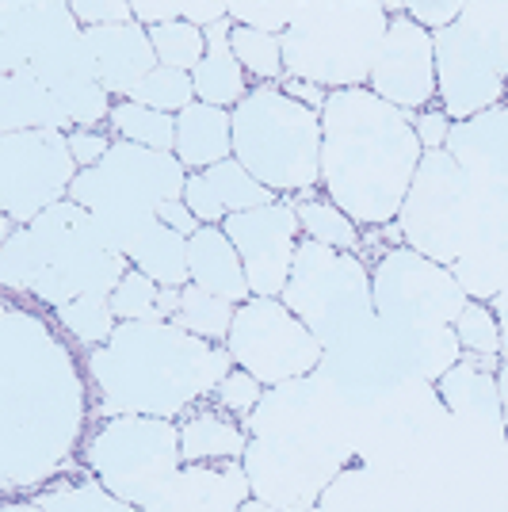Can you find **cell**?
I'll return each instance as SVG.
<instances>
[{"mask_svg": "<svg viewBox=\"0 0 508 512\" xmlns=\"http://www.w3.org/2000/svg\"><path fill=\"white\" fill-rule=\"evenodd\" d=\"M264 390L268 386L256 383L249 371H241V367H233L230 375L222 379V386L214 390V402L233 413L237 421H245V417H253V409L260 406V398H264Z\"/></svg>", "mask_w": 508, "mask_h": 512, "instance_id": "cell-38", "label": "cell"}, {"mask_svg": "<svg viewBox=\"0 0 508 512\" xmlns=\"http://www.w3.org/2000/svg\"><path fill=\"white\" fill-rule=\"evenodd\" d=\"M451 127H455V123L444 115V107H428V111H421V115H413V130H417V138H421L424 153L444 150Z\"/></svg>", "mask_w": 508, "mask_h": 512, "instance_id": "cell-44", "label": "cell"}, {"mask_svg": "<svg viewBox=\"0 0 508 512\" xmlns=\"http://www.w3.org/2000/svg\"><path fill=\"white\" fill-rule=\"evenodd\" d=\"M20 130H77L54 92L31 73H0V134Z\"/></svg>", "mask_w": 508, "mask_h": 512, "instance_id": "cell-25", "label": "cell"}, {"mask_svg": "<svg viewBox=\"0 0 508 512\" xmlns=\"http://www.w3.org/2000/svg\"><path fill=\"white\" fill-rule=\"evenodd\" d=\"M73 16L81 27H119V23H134V4L127 0H77Z\"/></svg>", "mask_w": 508, "mask_h": 512, "instance_id": "cell-41", "label": "cell"}, {"mask_svg": "<svg viewBox=\"0 0 508 512\" xmlns=\"http://www.w3.org/2000/svg\"><path fill=\"white\" fill-rule=\"evenodd\" d=\"M222 230L245 264L253 299H283L291 268H295L298 230H302L295 199H276L256 211L230 214L222 222Z\"/></svg>", "mask_w": 508, "mask_h": 512, "instance_id": "cell-16", "label": "cell"}, {"mask_svg": "<svg viewBox=\"0 0 508 512\" xmlns=\"http://www.w3.org/2000/svg\"><path fill=\"white\" fill-rule=\"evenodd\" d=\"M176 157L188 172H203L233 157V111L195 104L176 115Z\"/></svg>", "mask_w": 508, "mask_h": 512, "instance_id": "cell-23", "label": "cell"}, {"mask_svg": "<svg viewBox=\"0 0 508 512\" xmlns=\"http://www.w3.org/2000/svg\"><path fill=\"white\" fill-rule=\"evenodd\" d=\"M130 268V256L119 253L104 226L73 199L50 207L0 245V283L8 299L27 295L50 310L85 295L111 299Z\"/></svg>", "mask_w": 508, "mask_h": 512, "instance_id": "cell-4", "label": "cell"}, {"mask_svg": "<svg viewBox=\"0 0 508 512\" xmlns=\"http://www.w3.org/2000/svg\"><path fill=\"white\" fill-rule=\"evenodd\" d=\"M298 4H230V20L241 23V27H253V31H264V35H279L291 27Z\"/></svg>", "mask_w": 508, "mask_h": 512, "instance_id": "cell-39", "label": "cell"}, {"mask_svg": "<svg viewBox=\"0 0 508 512\" xmlns=\"http://www.w3.org/2000/svg\"><path fill=\"white\" fill-rule=\"evenodd\" d=\"M115 142H107L100 130H69V150H73V161H77V169H96L100 161H104L107 153H111Z\"/></svg>", "mask_w": 508, "mask_h": 512, "instance_id": "cell-42", "label": "cell"}, {"mask_svg": "<svg viewBox=\"0 0 508 512\" xmlns=\"http://www.w3.org/2000/svg\"><path fill=\"white\" fill-rule=\"evenodd\" d=\"M188 264L195 287H203V291H211V295L233 302V306H245L253 299L245 264H241V256H237L222 226H199L188 237Z\"/></svg>", "mask_w": 508, "mask_h": 512, "instance_id": "cell-22", "label": "cell"}, {"mask_svg": "<svg viewBox=\"0 0 508 512\" xmlns=\"http://www.w3.org/2000/svg\"><path fill=\"white\" fill-rule=\"evenodd\" d=\"M134 20L142 27H165V23L184 20V8L180 4H134Z\"/></svg>", "mask_w": 508, "mask_h": 512, "instance_id": "cell-46", "label": "cell"}, {"mask_svg": "<svg viewBox=\"0 0 508 512\" xmlns=\"http://www.w3.org/2000/svg\"><path fill=\"white\" fill-rule=\"evenodd\" d=\"M455 337L466 356H501V321L489 302H466V310L455 321Z\"/></svg>", "mask_w": 508, "mask_h": 512, "instance_id": "cell-36", "label": "cell"}, {"mask_svg": "<svg viewBox=\"0 0 508 512\" xmlns=\"http://www.w3.org/2000/svg\"><path fill=\"white\" fill-rule=\"evenodd\" d=\"M283 302L295 318L306 321V329L329 352L340 341H348L363 321L375 318L371 268L356 253H337L302 237Z\"/></svg>", "mask_w": 508, "mask_h": 512, "instance_id": "cell-11", "label": "cell"}, {"mask_svg": "<svg viewBox=\"0 0 508 512\" xmlns=\"http://www.w3.org/2000/svg\"><path fill=\"white\" fill-rule=\"evenodd\" d=\"M321 134L325 195L356 226L379 230L398 222L424 157L413 115L371 88H340L321 107Z\"/></svg>", "mask_w": 508, "mask_h": 512, "instance_id": "cell-2", "label": "cell"}, {"mask_svg": "<svg viewBox=\"0 0 508 512\" xmlns=\"http://www.w3.org/2000/svg\"><path fill=\"white\" fill-rule=\"evenodd\" d=\"M390 12V31L379 50V62L371 69L367 88L386 100V104L402 107V111H428L432 100L440 96L436 85V35L424 31L421 23L405 16V4H386Z\"/></svg>", "mask_w": 508, "mask_h": 512, "instance_id": "cell-17", "label": "cell"}, {"mask_svg": "<svg viewBox=\"0 0 508 512\" xmlns=\"http://www.w3.org/2000/svg\"><path fill=\"white\" fill-rule=\"evenodd\" d=\"M444 150L474 184H508V107L497 104L455 123Z\"/></svg>", "mask_w": 508, "mask_h": 512, "instance_id": "cell-21", "label": "cell"}, {"mask_svg": "<svg viewBox=\"0 0 508 512\" xmlns=\"http://www.w3.org/2000/svg\"><path fill=\"white\" fill-rule=\"evenodd\" d=\"M226 348L233 363L268 390L314 375L325 360L321 341L306 329V321L287 310L283 299H249L237 306Z\"/></svg>", "mask_w": 508, "mask_h": 512, "instance_id": "cell-13", "label": "cell"}, {"mask_svg": "<svg viewBox=\"0 0 508 512\" xmlns=\"http://www.w3.org/2000/svg\"><path fill=\"white\" fill-rule=\"evenodd\" d=\"M191 172L180 165L176 153H157L134 142L111 146L96 169H81L69 199L81 203L111 237L123 256L138 245V237L157 222L165 203H176L188 192Z\"/></svg>", "mask_w": 508, "mask_h": 512, "instance_id": "cell-7", "label": "cell"}, {"mask_svg": "<svg viewBox=\"0 0 508 512\" xmlns=\"http://www.w3.org/2000/svg\"><path fill=\"white\" fill-rule=\"evenodd\" d=\"M489 222V188L474 184L447 150L421 157L417 180L405 195L398 230L409 249L451 268L482 245Z\"/></svg>", "mask_w": 508, "mask_h": 512, "instance_id": "cell-9", "label": "cell"}, {"mask_svg": "<svg viewBox=\"0 0 508 512\" xmlns=\"http://www.w3.org/2000/svg\"><path fill=\"white\" fill-rule=\"evenodd\" d=\"M58 314V321L65 325V333L73 337V341L81 344V348H104L111 337H115V310H111V299H104V295H85V299L69 302V306H62V310H54Z\"/></svg>", "mask_w": 508, "mask_h": 512, "instance_id": "cell-32", "label": "cell"}, {"mask_svg": "<svg viewBox=\"0 0 508 512\" xmlns=\"http://www.w3.org/2000/svg\"><path fill=\"white\" fill-rule=\"evenodd\" d=\"M130 100L142 107H153V111H165V115H180V111H188L195 104V81L184 69L157 65L146 81L134 88Z\"/></svg>", "mask_w": 508, "mask_h": 512, "instance_id": "cell-35", "label": "cell"}, {"mask_svg": "<svg viewBox=\"0 0 508 512\" xmlns=\"http://www.w3.org/2000/svg\"><path fill=\"white\" fill-rule=\"evenodd\" d=\"M81 367L54 325L4 299L0 306V486L35 493L62 474L85 432Z\"/></svg>", "mask_w": 508, "mask_h": 512, "instance_id": "cell-1", "label": "cell"}, {"mask_svg": "<svg viewBox=\"0 0 508 512\" xmlns=\"http://www.w3.org/2000/svg\"><path fill=\"white\" fill-rule=\"evenodd\" d=\"M107 123L123 142H134V146H146L157 153H176V115L153 111V107H142L134 100H119L111 107Z\"/></svg>", "mask_w": 508, "mask_h": 512, "instance_id": "cell-29", "label": "cell"}, {"mask_svg": "<svg viewBox=\"0 0 508 512\" xmlns=\"http://www.w3.org/2000/svg\"><path fill=\"white\" fill-rule=\"evenodd\" d=\"M463 20L486 31L508 65V4H463Z\"/></svg>", "mask_w": 508, "mask_h": 512, "instance_id": "cell-40", "label": "cell"}, {"mask_svg": "<svg viewBox=\"0 0 508 512\" xmlns=\"http://www.w3.org/2000/svg\"><path fill=\"white\" fill-rule=\"evenodd\" d=\"M371 287L375 314L398 329H455L470 302L451 268L409 245H390L371 264Z\"/></svg>", "mask_w": 508, "mask_h": 512, "instance_id": "cell-12", "label": "cell"}, {"mask_svg": "<svg viewBox=\"0 0 508 512\" xmlns=\"http://www.w3.org/2000/svg\"><path fill=\"white\" fill-rule=\"evenodd\" d=\"M501 356H466L447 371L436 383L440 402L455 421L470 428H482L493 436H508L505 432V406H501V386H497V371H501Z\"/></svg>", "mask_w": 508, "mask_h": 512, "instance_id": "cell-18", "label": "cell"}, {"mask_svg": "<svg viewBox=\"0 0 508 512\" xmlns=\"http://www.w3.org/2000/svg\"><path fill=\"white\" fill-rule=\"evenodd\" d=\"M249 432L222 406H195L180 421V455L184 463H241Z\"/></svg>", "mask_w": 508, "mask_h": 512, "instance_id": "cell-24", "label": "cell"}, {"mask_svg": "<svg viewBox=\"0 0 508 512\" xmlns=\"http://www.w3.org/2000/svg\"><path fill=\"white\" fill-rule=\"evenodd\" d=\"M0 73H31L69 111L73 127L111 119V96L96 77L85 27L65 0H0Z\"/></svg>", "mask_w": 508, "mask_h": 512, "instance_id": "cell-5", "label": "cell"}, {"mask_svg": "<svg viewBox=\"0 0 508 512\" xmlns=\"http://www.w3.org/2000/svg\"><path fill=\"white\" fill-rule=\"evenodd\" d=\"M233 318H237V306L226 299H218L211 291H203V287H195L188 283L184 287V302H180V314H176V325L191 333V337H203V341L211 344H226L233 329Z\"/></svg>", "mask_w": 508, "mask_h": 512, "instance_id": "cell-30", "label": "cell"}, {"mask_svg": "<svg viewBox=\"0 0 508 512\" xmlns=\"http://www.w3.org/2000/svg\"><path fill=\"white\" fill-rule=\"evenodd\" d=\"M230 35H233V20H222V23H214V27H207V58L191 73V81H195V100H199V104L237 107L249 96V88H253V85H245V69L233 58Z\"/></svg>", "mask_w": 508, "mask_h": 512, "instance_id": "cell-26", "label": "cell"}, {"mask_svg": "<svg viewBox=\"0 0 508 512\" xmlns=\"http://www.w3.org/2000/svg\"><path fill=\"white\" fill-rule=\"evenodd\" d=\"M233 58L241 62V69L256 77L260 85H283L287 81V65H283V39L279 35H264L253 27L233 23Z\"/></svg>", "mask_w": 508, "mask_h": 512, "instance_id": "cell-31", "label": "cell"}, {"mask_svg": "<svg viewBox=\"0 0 508 512\" xmlns=\"http://www.w3.org/2000/svg\"><path fill=\"white\" fill-rule=\"evenodd\" d=\"M0 512H43V509H39L35 501H12V497H8V501H4V509H0Z\"/></svg>", "mask_w": 508, "mask_h": 512, "instance_id": "cell-51", "label": "cell"}, {"mask_svg": "<svg viewBox=\"0 0 508 512\" xmlns=\"http://www.w3.org/2000/svg\"><path fill=\"white\" fill-rule=\"evenodd\" d=\"M233 367L226 344L191 337L176 321H119L115 337L88 352V375L100 394L96 413L104 421H176L214 394Z\"/></svg>", "mask_w": 508, "mask_h": 512, "instance_id": "cell-3", "label": "cell"}, {"mask_svg": "<svg viewBox=\"0 0 508 512\" xmlns=\"http://www.w3.org/2000/svg\"><path fill=\"white\" fill-rule=\"evenodd\" d=\"M130 264L138 272H146L157 287H188L191 264H188V237L176 234L161 218L138 237V245L130 249Z\"/></svg>", "mask_w": 508, "mask_h": 512, "instance_id": "cell-27", "label": "cell"}, {"mask_svg": "<svg viewBox=\"0 0 508 512\" xmlns=\"http://www.w3.org/2000/svg\"><path fill=\"white\" fill-rule=\"evenodd\" d=\"M390 31L386 4H298L283 31L287 77L325 92L367 88Z\"/></svg>", "mask_w": 508, "mask_h": 512, "instance_id": "cell-8", "label": "cell"}, {"mask_svg": "<svg viewBox=\"0 0 508 512\" xmlns=\"http://www.w3.org/2000/svg\"><path fill=\"white\" fill-rule=\"evenodd\" d=\"M276 199L279 195L268 192L237 157L203 172H191L188 192H184V203L199 218V226H222L230 214L256 211V207H268Z\"/></svg>", "mask_w": 508, "mask_h": 512, "instance_id": "cell-20", "label": "cell"}, {"mask_svg": "<svg viewBox=\"0 0 508 512\" xmlns=\"http://www.w3.org/2000/svg\"><path fill=\"white\" fill-rule=\"evenodd\" d=\"M157 218H161L165 226H172L176 234H184V237H191L195 230H199V218L191 214V207L184 203V199H176V203H165V207L157 211Z\"/></svg>", "mask_w": 508, "mask_h": 512, "instance_id": "cell-47", "label": "cell"}, {"mask_svg": "<svg viewBox=\"0 0 508 512\" xmlns=\"http://www.w3.org/2000/svg\"><path fill=\"white\" fill-rule=\"evenodd\" d=\"M405 16L413 23H421L424 31H432V35H440V31H447L451 23H459V16H463V4H405Z\"/></svg>", "mask_w": 508, "mask_h": 512, "instance_id": "cell-43", "label": "cell"}, {"mask_svg": "<svg viewBox=\"0 0 508 512\" xmlns=\"http://www.w3.org/2000/svg\"><path fill=\"white\" fill-rule=\"evenodd\" d=\"M180 8H184V23L199 27V31L230 20V4H218V0H188V4H180Z\"/></svg>", "mask_w": 508, "mask_h": 512, "instance_id": "cell-45", "label": "cell"}, {"mask_svg": "<svg viewBox=\"0 0 508 512\" xmlns=\"http://www.w3.org/2000/svg\"><path fill=\"white\" fill-rule=\"evenodd\" d=\"M493 314L501 321V360L508 363V287L493 299Z\"/></svg>", "mask_w": 508, "mask_h": 512, "instance_id": "cell-49", "label": "cell"}, {"mask_svg": "<svg viewBox=\"0 0 508 512\" xmlns=\"http://www.w3.org/2000/svg\"><path fill=\"white\" fill-rule=\"evenodd\" d=\"M85 43L96 62V77L107 96L130 100L134 88L157 69V50L149 43V27L142 23H119V27H85Z\"/></svg>", "mask_w": 508, "mask_h": 512, "instance_id": "cell-19", "label": "cell"}, {"mask_svg": "<svg viewBox=\"0 0 508 512\" xmlns=\"http://www.w3.org/2000/svg\"><path fill=\"white\" fill-rule=\"evenodd\" d=\"M497 386H501V406H505V432H508V363H501V371H497Z\"/></svg>", "mask_w": 508, "mask_h": 512, "instance_id": "cell-50", "label": "cell"}, {"mask_svg": "<svg viewBox=\"0 0 508 512\" xmlns=\"http://www.w3.org/2000/svg\"><path fill=\"white\" fill-rule=\"evenodd\" d=\"M149 43L157 50V62L169 69L195 73L199 62L207 58V31L191 27V23H165V27H149Z\"/></svg>", "mask_w": 508, "mask_h": 512, "instance_id": "cell-34", "label": "cell"}, {"mask_svg": "<svg viewBox=\"0 0 508 512\" xmlns=\"http://www.w3.org/2000/svg\"><path fill=\"white\" fill-rule=\"evenodd\" d=\"M295 211H298V222H302V230H306L310 241L329 245V249H337V253H356V249L363 245L360 226L340 211L329 195H314V192L295 195Z\"/></svg>", "mask_w": 508, "mask_h": 512, "instance_id": "cell-28", "label": "cell"}, {"mask_svg": "<svg viewBox=\"0 0 508 512\" xmlns=\"http://www.w3.org/2000/svg\"><path fill=\"white\" fill-rule=\"evenodd\" d=\"M43 512H142L127 505L123 497L107 490L100 478H88L77 486H58V490H43L31 497Z\"/></svg>", "mask_w": 508, "mask_h": 512, "instance_id": "cell-33", "label": "cell"}, {"mask_svg": "<svg viewBox=\"0 0 508 512\" xmlns=\"http://www.w3.org/2000/svg\"><path fill=\"white\" fill-rule=\"evenodd\" d=\"M279 88H283L291 100H298V104H306V107H314V111H321V107H325V100H329V92H325V88L306 85V81H295V77H287V81H283Z\"/></svg>", "mask_w": 508, "mask_h": 512, "instance_id": "cell-48", "label": "cell"}, {"mask_svg": "<svg viewBox=\"0 0 508 512\" xmlns=\"http://www.w3.org/2000/svg\"><path fill=\"white\" fill-rule=\"evenodd\" d=\"M321 111L279 85H253L233 107V157L276 195H306L321 184Z\"/></svg>", "mask_w": 508, "mask_h": 512, "instance_id": "cell-6", "label": "cell"}, {"mask_svg": "<svg viewBox=\"0 0 508 512\" xmlns=\"http://www.w3.org/2000/svg\"><path fill=\"white\" fill-rule=\"evenodd\" d=\"M81 463L115 497L134 509H149L184 470L180 425L165 417H111L92 432Z\"/></svg>", "mask_w": 508, "mask_h": 512, "instance_id": "cell-10", "label": "cell"}, {"mask_svg": "<svg viewBox=\"0 0 508 512\" xmlns=\"http://www.w3.org/2000/svg\"><path fill=\"white\" fill-rule=\"evenodd\" d=\"M436 85L440 107L451 123H466L497 107L508 92V65L501 50L489 43L486 31L474 23H451L436 35Z\"/></svg>", "mask_w": 508, "mask_h": 512, "instance_id": "cell-15", "label": "cell"}, {"mask_svg": "<svg viewBox=\"0 0 508 512\" xmlns=\"http://www.w3.org/2000/svg\"><path fill=\"white\" fill-rule=\"evenodd\" d=\"M157 299H161V287L146 272L130 268L111 295V310L119 321H161L157 318Z\"/></svg>", "mask_w": 508, "mask_h": 512, "instance_id": "cell-37", "label": "cell"}, {"mask_svg": "<svg viewBox=\"0 0 508 512\" xmlns=\"http://www.w3.org/2000/svg\"><path fill=\"white\" fill-rule=\"evenodd\" d=\"M77 172L65 130L0 134V214L16 226H31L69 199Z\"/></svg>", "mask_w": 508, "mask_h": 512, "instance_id": "cell-14", "label": "cell"}]
</instances>
